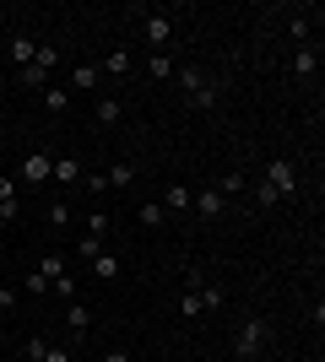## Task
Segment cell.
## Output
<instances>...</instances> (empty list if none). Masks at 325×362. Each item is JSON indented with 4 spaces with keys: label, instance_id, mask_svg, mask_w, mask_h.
Here are the masks:
<instances>
[{
    "label": "cell",
    "instance_id": "obj_20",
    "mask_svg": "<svg viewBox=\"0 0 325 362\" xmlns=\"http://www.w3.org/2000/svg\"><path fill=\"white\" fill-rule=\"evenodd\" d=\"M173 81H179V87H185V98H190V92L201 87L206 76H201V71H195V65H179V71H173Z\"/></svg>",
    "mask_w": 325,
    "mask_h": 362
},
{
    "label": "cell",
    "instance_id": "obj_19",
    "mask_svg": "<svg viewBox=\"0 0 325 362\" xmlns=\"http://www.w3.org/2000/svg\"><path fill=\"white\" fill-rule=\"evenodd\" d=\"M44 108L49 114H65V108H71V92L65 87H44Z\"/></svg>",
    "mask_w": 325,
    "mask_h": 362
},
{
    "label": "cell",
    "instance_id": "obj_3",
    "mask_svg": "<svg viewBox=\"0 0 325 362\" xmlns=\"http://www.w3.org/2000/svg\"><path fill=\"white\" fill-rule=\"evenodd\" d=\"M141 38L163 54V49L173 44V16H163V11H152V16H141Z\"/></svg>",
    "mask_w": 325,
    "mask_h": 362
},
{
    "label": "cell",
    "instance_id": "obj_29",
    "mask_svg": "<svg viewBox=\"0 0 325 362\" xmlns=\"http://www.w3.org/2000/svg\"><path fill=\"white\" fill-rule=\"evenodd\" d=\"M108 227H114V222H108L103 211H93V216H87V233H98V238H108Z\"/></svg>",
    "mask_w": 325,
    "mask_h": 362
},
{
    "label": "cell",
    "instance_id": "obj_27",
    "mask_svg": "<svg viewBox=\"0 0 325 362\" xmlns=\"http://www.w3.org/2000/svg\"><path fill=\"white\" fill-rule=\"evenodd\" d=\"M22 292H33V298H44V292H49V281H44L38 271H28V276H22Z\"/></svg>",
    "mask_w": 325,
    "mask_h": 362
},
{
    "label": "cell",
    "instance_id": "obj_17",
    "mask_svg": "<svg viewBox=\"0 0 325 362\" xmlns=\"http://www.w3.org/2000/svg\"><path fill=\"white\" fill-rule=\"evenodd\" d=\"M173 71H179V65H173L169 54H152V60H147V76H152V81H173Z\"/></svg>",
    "mask_w": 325,
    "mask_h": 362
},
{
    "label": "cell",
    "instance_id": "obj_10",
    "mask_svg": "<svg viewBox=\"0 0 325 362\" xmlns=\"http://www.w3.org/2000/svg\"><path fill=\"white\" fill-rule=\"evenodd\" d=\"M217 98H222V81H201V87L190 92V108H195V114H206V108H217Z\"/></svg>",
    "mask_w": 325,
    "mask_h": 362
},
{
    "label": "cell",
    "instance_id": "obj_23",
    "mask_svg": "<svg viewBox=\"0 0 325 362\" xmlns=\"http://www.w3.org/2000/svg\"><path fill=\"white\" fill-rule=\"evenodd\" d=\"M49 287H55V298H65V303H76V276H55V281H49Z\"/></svg>",
    "mask_w": 325,
    "mask_h": 362
},
{
    "label": "cell",
    "instance_id": "obj_25",
    "mask_svg": "<svg viewBox=\"0 0 325 362\" xmlns=\"http://www.w3.org/2000/svg\"><path fill=\"white\" fill-rule=\"evenodd\" d=\"M76 249H81V259H98V255H103V238H98V233H81Z\"/></svg>",
    "mask_w": 325,
    "mask_h": 362
},
{
    "label": "cell",
    "instance_id": "obj_26",
    "mask_svg": "<svg viewBox=\"0 0 325 362\" xmlns=\"http://www.w3.org/2000/svg\"><path fill=\"white\" fill-rule=\"evenodd\" d=\"M93 271L103 276V281H114V276H120V259H114V255H98V259H93Z\"/></svg>",
    "mask_w": 325,
    "mask_h": 362
},
{
    "label": "cell",
    "instance_id": "obj_18",
    "mask_svg": "<svg viewBox=\"0 0 325 362\" xmlns=\"http://www.w3.org/2000/svg\"><path fill=\"white\" fill-rule=\"evenodd\" d=\"M103 179L114 184V189H130V184H136V168H130V163H114V168L103 173Z\"/></svg>",
    "mask_w": 325,
    "mask_h": 362
},
{
    "label": "cell",
    "instance_id": "obj_32",
    "mask_svg": "<svg viewBox=\"0 0 325 362\" xmlns=\"http://www.w3.org/2000/svg\"><path fill=\"white\" fill-rule=\"evenodd\" d=\"M16 303V287H0V308H11Z\"/></svg>",
    "mask_w": 325,
    "mask_h": 362
},
{
    "label": "cell",
    "instance_id": "obj_7",
    "mask_svg": "<svg viewBox=\"0 0 325 362\" xmlns=\"http://www.w3.org/2000/svg\"><path fill=\"white\" fill-rule=\"evenodd\" d=\"M287 65H293V76H298V81H309V76L320 71V49H314V44H298Z\"/></svg>",
    "mask_w": 325,
    "mask_h": 362
},
{
    "label": "cell",
    "instance_id": "obj_28",
    "mask_svg": "<svg viewBox=\"0 0 325 362\" xmlns=\"http://www.w3.org/2000/svg\"><path fill=\"white\" fill-rule=\"evenodd\" d=\"M49 227H71V206H65V200L49 206Z\"/></svg>",
    "mask_w": 325,
    "mask_h": 362
},
{
    "label": "cell",
    "instance_id": "obj_12",
    "mask_svg": "<svg viewBox=\"0 0 325 362\" xmlns=\"http://www.w3.org/2000/svg\"><path fill=\"white\" fill-rule=\"evenodd\" d=\"M130 65H136V54H130V49H108L98 71H108V76H130Z\"/></svg>",
    "mask_w": 325,
    "mask_h": 362
},
{
    "label": "cell",
    "instance_id": "obj_21",
    "mask_svg": "<svg viewBox=\"0 0 325 362\" xmlns=\"http://www.w3.org/2000/svg\"><path fill=\"white\" fill-rule=\"evenodd\" d=\"M163 222H169V211H163L157 200H147V206H141V227H163Z\"/></svg>",
    "mask_w": 325,
    "mask_h": 362
},
{
    "label": "cell",
    "instance_id": "obj_24",
    "mask_svg": "<svg viewBox=\"0 0 325 362\" xmlns=\"http://www.w3.org/2000/svg\"><path fill=\"white\" fill-rule=\"evenodd\" d=\"M0 211H16V184H11V173H0Z\"/></svg>",
    "mask_w": 325,
    "mask_h": 362
},
{
    "label": "cell",
    "instance_id": "obj_22",
    "mask_svg": "<svg viewBox=\"0 0 325 362\" xmlns=\"http://www.w3.org/2000/svg\"><path fill=\"white\" fill-rule=\"evenodd\" d=\"M38 276H44V281H55V276H65V259H60V255H44V259H38Z\"/></svg>",
    "mask_w": 325,
    "mask_h": 362
},
{
    "label": "cell",
    "instance_id": "obj_30",
    "mask_svg": "<svg viewBox=\"0 0 325 362\" xmlns=\"http://www.w3.org/2000/svg\"><path fill=\"white\" fill-rule=\"evenodd\" d=\"M38 362H71V351H65V346H44V351H38Z\"/></svg>",
    "mask_w": 325,
    "mask_h": 362
},
{
    "label": "cell",
    "instance_id": "obj_4",
    "mask_svg": "<svg viewBox=\"0 0 325 362\" xmlns=\"http://www.w3.org/2000/svg\"><path fill=\"white\" fill-rule=\"evenodd\" d=\"M190 211H201L206 222H217V216L228 211V195L222 189H201V195H190Z\"/></svg>",
    "mask_w": 325,
    "mask_h": 362
},
{
    "label": "cell",
    "instance_id": "obj_14",
    "mask_svg": "<svg viewBox=\"0 0 325 362\" xmlns=\"http://www.w3.org/2000/svg\"><path fill=\"white\" fill-rule=\"evenodd\" d=\"M87 319H93V314H87V303H65V330H71V335H87Z\"/></svg>",
    "mask_w": 325,
    "mask_h": 362
},
{
    "label": "cell",
    "instance_id": "obj_2",
    "mask_svg": "<svg viewBox=\"0 0 325 362\" xmlns=\"http://www.w3.org/2000/svg\"><path fill=\"white\" fill-rule=\"evenodd\" d=\"M266 346V319H244V330H239V341H233V357L239 362H255Z\"/></svg>",
    "mask_w": 325,
    "mask_h": 362
},
{
    "label": "cell",
    "instance_id": "obj_16",
    "mask_svg": "<svg viewBox=\"0 0 325 362\" xmlns=\"http://www.w3.org/2000/svg\"><path fill=\"white\" fill-rule=\"evenodd\" d=\"M16 81H22L28 92H44V87H49V71H38V65H22V71H16Z\"/></svg>",
    "mask_w": 325,
    "mask_h": 362
},
{
    "label": "cell",
    "instance_id": "obj_15",
    "mask_svg": "<svg viewBox=\"0 0 325 362\" xmlns=\"http://www.w3.org/2000/svg\"><path fill=\"white\" fill-rule=\"evenodd\" d=\"M120 119H125V103H114V98H98V124H103V130H114Z\"/></svg>",
    "mask_w": 325,
    "mask_h": 362
},
{
    "label": "cell",
    "instance_id": "obj_13",
    "mask_svg": "<svg viewBox=\"0 0 325 362\" xmlns=\"http://www.w3.org/2000/svg\"><path fill=\"white\" fill-rule=\"evenodd\" d=\"M190 195H195V189H185V184H169L157 206H163V211H190Z\"/></svg>",
    "mask_w": 325,
    "mask_h": 362
},
{
    "label": "cell",
    "instance_id": "obj_5",
    "mask_svg": "<svg viewBox=\"0 0 325 362\" xmlns=\"http://www.w3.org/2000/svg\"><path fill=\"white\" fill-rule=\"evenodd\" d=\"M201 287H206L201 276H185V298H179V314H185V319H201V314H206V298H201Z\"/></svg>",
    "mask_w": 325,
    "mask_h": 362
},
{
    "label": "cell",
    "instance_id": "obj_8",
    "mask_svg": "<svg viewBox=\"0 0 325 362\" xmlns=\"http://www.w3.org/2000/svg\"><path fill=\"white\" fill-rule=\"evenodd\" d=\"M49 179L71 189V184H81V163H76V157H55V163H49Z\"/></svg>",
    "mask_w": 325,
    "mask_h": 362
},
{
    "label": "cell",
    "instance_id": "obj_6",
    "mask_svg": "<svg viewBox=\"0 0 325 362\" xmlns=\"http://www.w3.org/2000/svg\"><path fill=\"white\" fill-rule=\"evenodd\" d=\"M49 163H55L49 151H28L22 157V184H49Z\"/></svg>",
    "mask_w": 325,
    "mask_h": 362
},
{
    "label": "cell",
    "instance_id": "obj_9",
    "mask_svg": "<svg viewBox=\"0 0 325 362\" xmlns=\"http://www.w3.org/2000/svg\"><path fill=\"white\" fill-rule=\"evenodd\" d=\"M33 54H38V44H33L28 33H16L11 44H6V60H16V71H22V65H33Z\"/></svg>",
    "mask_w": 325,
    "mask_h": 362
},
{
    "label": "cell",
    "instance_id": "obj_33",
    "mask_svg": "<svg viewBox=\"0 0 325 362\" xmlns=\"http://www.w3.org/2000/svg\"><path fill=\"white\" fill-rule=\"evenodd\" d=\"M6 362H16V357H6Z\"/></svg>",
    "mask_w": 325,
    "mask_h": 362
},
{
    "label": "cell",
    "instance_id": "obj_11",
    "mask_svg": "<svg viewBox=\"0 0 325 362\" xmlns=\"http://www.w3.org/2000/svg\"><path fill=\"white\" fill-rule=\"evenodd\" d=\"M98 76H103V71H98V65H87V60L71 65V87H65V92H93V87H98Z\"/></svg>",
    "mask_w": 325,
    "mask_h": 362
},
{
    "label": "cell",
    "instance_id": "obj_31",
    "mask_svg": "<svg viewBox=\"0 0 325 362\" xmlns=\"http://www.w3.org/2000/svg\"><path fill=\"white\" fill-rule=\"evenodd\" d=\"M103 362H130V351H125V346H108V351H103Z\"/></svg>",
    "mask_w": 325,
    "mask_h": 362
},
{
    "label": "cell",
    "instance_id": "obj_1",
    "mask_svg": "<svg viewBox=\"0 0 325 362\" xmlns=\"http://www.w3.org/2000/svg\"><path fill=\"white\" fill-rule=\"evenodd\" d=\"M293 195H298V168L287 163V157H271L255 200H261V206H277V200H293Z\"/></svg>",
    "mask_w": 325,
    "mask_h": 362
}]
</instances>
